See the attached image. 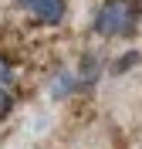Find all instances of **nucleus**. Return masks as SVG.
<instances>
[{
    "mask_svg": "<svg viewBox=\"0 0 142 149\" xmlns=\"http://www.w3.org/2000/svg\"><path fill=\"white\" fill-rule=\"evenodd\" d=\"M139 24V7L132 0H105L102 10L95 14V31L105 37H122L132 34Z\"/></svg>",
    "mask_w": 142,
    "mask_h": 149,
    "instance_id": "f257e3e1",
    "label": "nucleus"
},
{
    "mask_svg": "<svg viewBox=\"0 0 142 149\" xmlns=\"http://www.w3.org/2000/svg\"><path fill=\"white\" fill-rule=\"evenodd\" d=\"M20 7H27L30 14L44 24H61L64 20V0H17Z\"/></svg>",
    "mask_w": 142,
    "mask_h": 149,
    "instance_id": "f03ea898",
    "label": "nucleus"
},
{
    "mask_svg": "<svg viewBox=\"0 0 142 149\" xmlns=\"http://www.w3.org/2000/svg\"><path fill=\"white\" fill-rule=\"evenodd\" d=\"M71 88H75L71 74H68V71H61V74H57V81H54V98H64V92H71Z\"/></svg>",
    "mask_w": 142,
    "mask_h": 149,
    "instance_id": "7ed1b4c3",
    "label": "nucleus"
},
{
    "mask_svg": "<svg viewBox=\"0 0 142 149\" xmlns=\"http://www.w3.org/2000/svg\"><path fill=\"white\" fill-rule=\"evenodd\" d=\"M139 51H129V54H125V58H118V61H115V65H112V71L115 74H122V71H129V65H135V61H139Z\"/></svg>",
    "mask_w": 142,
    "mask_h": 149,
    "instance_id": "20e7f679",
    "label": "nucleus"
},
{
    "mask_svg": "<svg viewBox=\"0 0 142 149\" xmlns=\"http://www.w3.org/2000/svg\"><path fill=\"white\" fill-rule=\"evenodd\" d=\"M10 78H14V68H10L7 58L0 54V85H10Z\"/></svg>",
    "mask_w": 142,
    "mask_h": 149,
    "instance_id": "39448f33",
    "label": "nucleus"
},
{
    "mask_svg": "<svg viewBox=\"0 0 142 149\" xmlns=\"http://www.w3.org/2000/svg\"><path fill=\"white\" fill-rule=\"evenodd\" d=\"M7 105H10V92H7V85H0V115L7 112Z\"/></svg>",
    "mask_w": 142,
    "mask_h": 149,
    "instance_id": "423d86ee",
    "label": "nucleus"
}]
</instances>
